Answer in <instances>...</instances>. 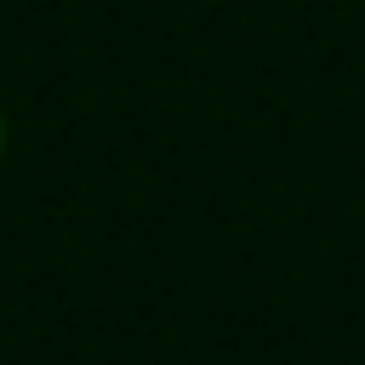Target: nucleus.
<instances>
[{
    "mask_svg": "<svg viewBox=\"0 0 365 365\" xmlns=\"http://www.w3.org/2000/svg\"><path fill=\"white\" fill-rule=\"evenodd\" d=\"M0 160H6V108H0Z\"/></svg>",
    "mask_w": 365,
    "mask_h": 365,
    "instance_id": "nucleus-1",
    "label": "nucleus"
}]
</instances>
